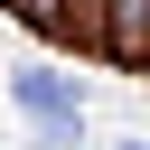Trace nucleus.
<instances>
[{"instance_id": "f257e3e1", "label": "nucleus", "mask_w": 150, "mask_h": 150, "mask_svg": "<svg viewBox=\"0 0 150 150\" xmlns=\"http://www.w3.org/2000/svg\"><path fill=\"white\" fill-rule=\"evenodd\" d=\"M19 103H28L38 122H56V131H75V122H84V103H75L56 75H19Z\"/></svg>"}]
</instances>
